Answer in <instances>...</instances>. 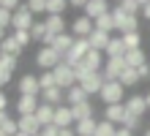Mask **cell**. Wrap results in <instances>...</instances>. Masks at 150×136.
Here are the masks:
<instances>
[{
	"label": "cell",
	"instance_id": "f5cc1de1",
	"mask_svg": "<svg viewBox=\"0 0 150 136\" xmlns=\"http://www.w3.org/2000/svg\"><path fill=\"white\" fill-rule=\"evenodd\" d=\"M145 136H150V128H147V131H145Z\"/></svg>",
	"mask_w": 150,
	"mask_h": 136
},
{
	"label": "cell",
	"instance_id": "5b68a950",
	"mask_svg": "<svg viewBox=\"0 0 150 136\" xmlns=\"http://www.w3.org/2000/svg\"><path fill=\"white\" fill-rule=\"evenodd\" d=\"M87 52H90V44H87V38H76L74 47H71V52L63 54V63H66V66H71V68H76Z\"/></svg>",
	"mask_w": 150,
	"mask_h": 136
},
{
	"label": "cell",
	"instance_id": "8d00e7d4",
	"mask_svg": "<svg viewBox=\"0 0 150 136\" xmlns=\"http://www.w3.org/2000/svg\"><path fill=\"white\" fill-rule=\"evenodd\" d=\"M11 35H14V41H16V44H19V47H22V49H25V47H28V44L33 41V38H30V30H14Z\"/></svg>",
	"mask_w": 150,
	"mask_h": 136
},
{
	"label": "cell",
	"instance_id": "ffe728a7",
	"mask_svg": "<svg viewBox=\"0 0 150 136\" xmlns=\"http://www.w3.org/2000/svg\"><path fill=\"white\" fill-rule=\"evenodd\" d=\"M74 41H76V35H71V33H63V35H57V38H55L52 49H55L57 54H68V52H71V47H74Z\"/></svg>",
	"mask_w": 150,
	"mask_h": 136
},
{
	"label": "cell",
	"instance_id": "2e32d148",
	"mask_svg": "<svg viewBox=\"0 0 150 136\" xmlns=\"http://www.w3.org/2000/svg\"><path fill=\"white\" fill-rule=\"evenodd\" d=\"M41 101L49 104V106H63V104H66V90H60V87H47V90H41Z\"/></svg>",
	"mask_w": 150,
	"mask_h": 136
},
{
	"label": "cell",
	"instance_id": "cb8c5ba5",
	"mask_svg": "<svg viewBox=\"0 0 150 136\" xmlns=\"http://www.w3.org/2000/svg\"><path fill=\"white\" fill-rule=\"evenodd\" d=\"M96 128H98V120L96 117H87V120H79L74 125L76 136H96Z\"/></svg>",
	"mask_w": 150,
	"mask_h": 136
},
{
	"label": "cell",
	"instance_id": "836d02e7",
	"mask_svg": "<svg viewBox=\"0 0 150 136\" xmlns=\"http://www.w3.org/2000/svg\"><path fill=\"white\" fill-rule=\"evenodd\" d=\"M38 85H41V90H47V87H57V82H55V71H41V74H38Z\"/></svg>",
	"mask_w": 150,
	"mask_h": 136
},
{
	"label": "cell",
	"instance_id": "8fae6325",
	"mask_svg": "<svg viewBox=\"0 0 150 136\" xmlns=\"http://www.w3.org/2000/svg\"><path fill=\"white\" fill-rule=\"evenodd\" d=\"M93 30H96V25H93L90 16H85V14H79L76 19L71 22V35H76V38H87Z\"/></svg>",
	"mask_w": 150,
	"mask_h": 136
},
{
	"label": "cell",
	"instance_id": "b9f144b4",
	"mask_svg": "<svg viewBox=\"0 0 150 136\" xmlns=\"http://www.w3.org/2000/svg\"><path fill=\"white\" fill-rule=\"evenodd\" d=\"M0 6H3V8H8V11H16V8H19L22 3H19V0H3Z\"/></svg>",
	"mask_w": 150,
	"mask_h": 136
},
{
	"label": "cell",
	"instance_id": "ac0fdd59",
	"mask_svg": "<svg viewBox=\"0 0 150 136\" xmlns=\"http://www.w3.org/2000/svg\"><path fill=\"white\" fill-rule=\"evenodd\" d=\"M126 104H112L104 109V120H109L112 125H123V120H126Z\"/></svg>",
	"mask_w": 150,
	"mask_h": 136
},
{
	"label": "cell",
	"instance_id": "e0dca14e",
	"mask_svg": "<svg viewBox=\"0 0 150 136\" xmlns=\"http://www.w3.org/2000/svg\"><path fill=\"white\" fill-rule=\"evenodd\" d=\"M55 125L57 128H74V114H71V106L68 104L55 106Z\"/></svg>",
	"mask_w": 150,
	"mask_h": 136
},
{
	"label": "cell",
	"instance_id": "7402d4cb",
	"mask_svg": "<svg viewBox=\"0 0 150 136\" xmlns=\"http://www.w3.org/2000/svg\"><path fill=\"white\" fill-rule=\"evenodd\" d=\"M36 120L41 123V128L44 125H52L55 123V106H49V104H38V109H36Z\"/></svg>",
	"mask_w": 150,
	"mask_h": 136
},
{
	"label": "cell",
	"instance_id": "816d5d0a",
	"mask_svg": "<svg viewBox=\"0 0 150 136\" xmlns=\"http://www.w3.org/2000/svg\"><path fill=\"white\" fill-rule=\"evenodd\" d=\"M14 136H28V133H22V131H19V133H14Z\"/></svg>",
	"mask_w": 150,
	"mask_h": 136
},
{
	"label": "cell",
	"instance_id": "f546056e",
	"mask_svg": "<svg viewBox=\"0 0 150 136\" xmlns=\"http://www.w3.org/2000/svg\"><path fill=\"white\" fill-rule=\"evenodd\" d=\"M93 25H96V30H104V33H115V19H112V11H109V14H104V16H98V19H96Z\"/></svg>",
	"mask_w": 150,
	"mask_h": 136
},
{
	"label": "cell",
	"instance_id": "f907efd6",
	"mask_svg": "<svg viewBox=\"0 0 150 136\" xmlns=\"http://www.w3.org/2000/svg\"><path fill=\"white\" fill-rule=\"evenodd\" d=\"M145 98H147V109H150V93H147V95H145Z\"/></svg>",
	"mask_w": 150,
	"mask_h": 136
},
{
	"label": "cell",
	"instance_id": "f1b7e54d",
	"mask_svg": "<svg viewBox=\"0 0 150 136\" xmlns=\"http://www.w3.org/2000/svg\"><path fill=\"white\" fill-rule=\"evenodd\" d=\"M0 52H3V54H14V57H16V54H22V47L14 41V35H8V38H3V44H0Z\"/></svg>",
	"mask_w": 150,
	"mask_h": 136
},
{
	"label": "cell",
	"instance_id": "9f6ffc18",
	"mask_svg": "<svg viewBox=\"0 0 150 136\" xmlns=\"http://www.w3.org/2000/svg\"><path fill=\"white\" fill-rule=\"evenodd\" d=\"M0 44H3V38H0Z\"/></svg>",
	"mask_w": 150,
	"mask_h": 136
},
{
	"label": "cell",
	"instance_id": "484cf974",
	"mask_svg": "<svg viewBox=\"0 0 150 136\" xmlns=\"http://www.w3.org/2000/svg\"><path fill=\"white\" fill-rule=\"evenodd\" d=\"M71 114H74V125H76L79 120H87V117H93V106H90V101L71 106Z\"/></svg>",
	"mask_w": 150,
	"mask_h": 136
},
{
	"label": "cell",
	"instance_id": "4fadbf2b",
	"mask_svg": "<svg viewBox=\"0 0 150 136\" xmlns=\"http://www.w3.org/2000/svg\"><path fill=\"white\" fill-rule=\"evenodd\" d=\"M109 11H112V8H109V3H107V0H90V3L82 8V14H85V16H90L93 22L98 19V16L109 14Z\"/></svg>",
	"mask_w": 150,
	"mask_h": 136
},
{
	"label": "cell",
	"instance_id": "7c38bea8",
	"mask_svg": "<svg viewBox=\"0 0 150 136\" xmlns=\"http://www.w3.org/2000/svg\"><path fill=\"white\" fill-rule=\"evenodd\" d=\"M109 41H112V33H104V30H93L87 35V44H90L93 52H107Z\"/></svg>",
	"mask_w": 150,
	"mask_h": 136
},
{
	"label": "cell",
	"instance_id": "1f68e13d",
	"mask_svg": "<svg viewBox=\"0 0 150 136\" xmlns=\"http://www.w3.org/2000/svg\"><path fill=\"white\" fill-rule=\"evenodd\" d=\"M123 44H126V49H142V33H128V35H120Z\"/></svg>",
	"mask_w": 150,
	"mask_h": 136
},
{
	"label": "cell",
	"instance_id": "277c9868",
	"mask_svg": "<svg viewBox=\"0 0 150 136\" xmlns=\"http://www.w3.org/2000/svg\"><path fill=\"white\" fill-rule=\"evenodd\" d=\"M33 25H36V14H33L30 8L22 3V6H19V8L14 11V19H11V30H30Z\"/></svg>",
	"mask_w": 150,
	"mask_h": 136
},
{
	"label": "cell",
	"instance_id": "3957f363",
	"mask_svg": "<svg viewBox=\"0 0 150 136\" xmlns=\"http://www.w3.org/2000/svg\"><path fill=\"white\" fill-rule=\"evenodd\" d=\"M60 63H63V54H57L52 47H41V49L36 52V66H38L41 71H55Z\"/></svg>",
	"mask_w": 150,
	"mask_h": 136
},
{
	"label": "cell",
	"instance_id": "44dd1931",
	"mask_svg": "<svg viewBox=\"0 0 150 136\" xmlns=\"http://www.w3.org/2000/svg\"><path fill=\"white\" fill-rule=\"evenodd\" d=\"M44 25H47V33H49V35H63V33H66V19H63V16L49 14L47 19H44Z\"/></svg>",
	"mask_w": 150,
	"mask_h": 136
},
{
	"label": "cell",
	"instance_id": "6da1fadb",
	"mask_svg": "<svg viewBox=\"0 0 150 136\" xmlns=\"http://www.w3.org/2000/svg\"><path fill=\"white\" fill-rule=\"evenodd\" d=\"M112 19H115V33L117 35H128V33H139V16H128L123 14L120 6L112 8Z\"/></svg>",
	"mask_w": 150,
	"mask_h": 136
},
{
	"label": "cell",
	"instance_id": "52a82bcc",
	"mask_svg": "<svg viewBox=\"0 0 150 136\" xmlns=\"http://www.w3.org/2000/svg\"><path fill=\"white\" fill-rule=\"evenodd\" d=\"M55 82L60 90H71L76 85V71L71 66H66V63H60V66L55 68Z\"/></svg>",
	"mask_w": 150,
	"mask_h": 136
},
{
	"label": "cell",
	"instance_id": "4dcf8cb0",
	"mask_svg": "<svg viewBox=\"0 0 150 136\" xmlns=\"http://www.w3.org/2000/svg\"><path fill=\"white\" fill-rule=\"evenodd\" d=\"M66 8H68V0H47V16H49V14L63 16Z\"/></svg>",
	"mask_w": 150,
	"mask_h": 136
},
{
	"label": "cell",
	"instance_id": "d6a6232c",
	"mask_svg": "<svg viewBox=\"0 0 150 136\" xmlns=\"http://www.w3.org/2000/svg\"><path fill=\"white\" fill-rule=\"evenodd\" d=\"M117 6L123 8V14H128V16H139L142 14V6H139L137 0H120Z\"/></svg>",
	"mask_w": 150,
	"mask_h": 136
},
{
	"label": "cell",
	"instance_id": "8992f818",
	"mask_svg": "<svg viewBox=\"0 0 150 136\" xmlns=\"http://www.w3.org/2000/svg\"><path fill=\"white\" fill-rule=\"evenodd\" d=\"M104 82H107V79H104V74H101V71H96V74H85L82 79L76 82V85L82 87L87 95H98L101 87H104Z\"/></svg>",
	"mask_w": 150,
	"mask_h": 136
},
{
	"label": "cell",
	"instance_id": "9c48e42d",
	"mask_svg": "<svg viewBox=\"0 0 150 136\" xmlns=\"http://www.w3.org/2000/svg\"><path fill=\"white\" fill-rule=\"evenodd\" d=\"M16 90H19V95H38L41 98V85H38L36 74H22L19 82H16Z\"/></svg>",
	"mask_w": 150,
	"mask_h": 136
},
{
	"label": "cell",
	"instance_id": "c3c4849f",
	"mask_svg": "<svg viewBox=\"0 0 150 136\" xmlns=\"http://www.w3.org/2000/svg\"><path fill=\"white\" fill-rule=\"evenodd\" d=\"M142 14H145V19L150 22V3H147V6H142Z\"/></svg>",
	"mask_w": 150,
	"mask_h": 136
},
{
	"label": "cell",
	"instance_id": "9a60e30c",
	"mask_svg": "<svg viewBox=\"0 0 150 136\" xmlns=\"http://www.w3.org/2000/svg\"><path fill=\"white\" fill-rule=\"evenodd\" d=\"M16 125H19V131L28 133V136L41 133V123L36 120V114H22V117H16Z\"/></svg>",
	"mask_w": 150,
	"mask_h": 136
},
{
	"label": "cell",
	"instance_id": "60d3db41",
	"mask_svg": "<svg viewBox=\"0 0 150 136\" xmlns=\"http://www.w3.org/2000/svg\"><path fill=\"white\" fill-rule=\"evenodd\" d=\"M41 136H60V128H57L55 123H52V125H44V128H41Z\"/></svg>",
	"mask_w": 150,
	"mask_h": 136
},
{
	"label": "cell",
	"instance_id": "7bdbcfd3",
	"mask_svg": "<svg viewBox=\"0 0 150 136\" xmlns=\"http://www.w3.org/2000/svg\"><path fill=\"white\" fill-rule=\"evenodd\" d=\"M137 71H139V79H145V82L150 79V66H147V63H145L142 68H137Z\"/></svg>",
	"mask_w": 150,
	"mask_h": 136
},
{
	"label": "cell",
	"instance_id": "e575fe53",
	"mask_svg": "<svg viewBox=\"0 0 150 136\" xmlns=\"http://www.w3.org/2000/svg\"><path fill=\"white\" fill-rule=\"evenodd\" d=\"M115 133H117V125H112L109 120H101L96 128V136H115Z\"/></svg>",
	"mask_w": 150,
	"mask_h": 136
},
{
	"label": "cell",
	"instance_id": "d4e9b609",
	"mask_svg": "<svg viewBox=\"0 0 150 136\" xmlns=\"http://www.w3.org/2000/svg\"><path fill=\"white\" fill-rule=\"evenodd\" d=\"M0 131H3L6 136H14V133H19V125H16V120L8 112H0Z\"/></svg>",
	"mask_w": 150,
	"mask_h": 136
},
{
	"label": "cell",
	"instance_id": "f6af8a7d",
	"mask_svg": "<svg viewBox=\"0 0 150 136\" xmlns=\"http://www.w3.org/2000/svg\"><path fill=\"white\" fill-rule=\"evenodd\" d=\"M90 0H68V6H74V8H85Z\"/></svg>",
	"mask_w": 150,
	"mask_h": 136
},
{
	"label": "cell",
	"instance_id": "7a4b0ae2",
	"mask_svg": "<svg viewBox=\"0 0 150 136\" xmlns=\"http://www.w3.org/2000/svg\"><path fill=\"white\" fill-rule=\"evenodd\" d=\"M101 101L107 104V106H112V104H123L126 101V87L120 85V82H104V87H101Z\"/></svg>",
	"mask_w": 150,
	"mask_h": 136
},
{
	"label": "cell",
	"instance_id": "f35d334b",
	"mask_svg": "<svg viewBox=\"0 0 150 136\" xmlns=\"http://www.w3.org/2000/svg\"><path fill=\"white\" fill-rule=\"evenodd\" d=\"M11 19H14V11H8V8L0 6V30H8V27H11Z\"/></svg>",
	"mask_w": 150,
	"mask_h": 136
},
{
	"label": "cell",
	"instance_id": "5bb4252c",
	"mask_svg": "<svg viewBox=\"0 0 150 136\" xmlns=\"http://www.w3.org/2000/svg\"><path fill=\"white\" fill-rule=\"evenodd\" d=\"M38 95H19L16 98V114H36V109H38Z\"/></svg>",
	"mask_w": 150,
	"mask_h": 136
},
{
	"label": "cell",
	"instance_id": "4316f807",
	"mask_svg": "<svg viewBox=\"0 0 150 136\" xmlns=\"http://www.w3.org/2000/svg\"><path fill=\"white\" fill-rule=\"evenodd\" d=\"M126 66H128V68H142V66H145V52H142V49L126 52Z\"/></svg>",
	"mask_w": 150,
	"mask_h": 136
},
{
	"label": "cell",
	"instance_id": "681fc988",
	"mask_svg": "<svg viewBox=\"0 0 150 136\" xmlns=\"http://www.w3.org/2000/svg\"><path fill=\"white\" fill-rule=\"evenodd\" d=\"M137 3H139V6H147V3H150V0H137Z\"/></svg>",
	"mask_w": 150,
	"mask_h": 136
},
{
	"label": "cell",
	"instance_id": "ee69618b",
	"mask_svg": "<svg viewBox=\"0 0 150 136\" xmlns=\"http://www.w3.org/2000/svg\"><path fill=\"white\" fill-rule=\"evenodd\" d=\"M0 112H8V95L0 93Z\"/></svg>",
	"mask_w": 150,
	"mask_h": 136
},
{
	"label": "cell",
	"instance_id": "ab89813d",
	"mask_svg": "<svg viewBox=\"0 0 150 136\" xmlns=\"http://www.w3.org/2000/svg\"><path fill=\"white\" fill-rule=\"evenodd\" d=\"M123 128L137 131V128H139V117H134V114H126V120H123Z\"/></svg>",
	"mask_w": 150,
	"mask_h": 136
},
{
	"label": "cell",
	"instance_id": "ba28073f",
	"mask_svg": "<svg viewBox=\"0 0 150 136\" xmlns=\"http://www.w3.org/2000/svg\"><path fill=\"white\" fill-rule=\"evenodd\" d=\"M126 68H128V66H126V57H109L107 63H104V71H101V74H104V79H107V82H117L120 74H123Z\"/></svg>",
	"mask_w": 150,
	"mask_h": 136
},
{
	"label": "cell",
	"instance_id": "bcb514c9",
	"mask_svg": "<svg viewBox=\"0 0 150 136\" xmlns=\"http://www.w3.org/2000/svg\"><path fill=\"white\" fill-rule=\"evenodd\" d=\"M115 136H134V131H128V128H123V125H120V128H117V133H115Z\"/></svg>",
	"mask_w": 150,
	"mask_h": 136
},
{
	"label": "cell",
	"instance_id": "30bf717a",
	"mask_svg": "<svg viewBox=\"0 0 150 136\" xmlns=\"http://www.w3.org/2000/svg\"><path fill=\"white\" fill-rule=\"evenodd\" d=\"M123 104H126V112H128V114H134V117H139V120H142L145 112H147V98H145V95H139V93L128 95Z\"/></svg>",
	"mask_w": 150,
	"mask_h": 136
},
{
	"label": "cell",
	"instance_id": "d590c367",
	"mask_svg": "<svg viewBox=\"0 0 150 136\" xmlns=\"http://www.w3.org/2000/svg\"><path fill=\"white\" fill-rule=\"evenodd\" d=\"M30 38L44 44V38H47V25H44V22H36V25L30 27Z\"/></svg>",
	"mask_w": 150,
	"mask_h": 136
},
{
	"label": "cell",
	"instance_id": "db71d44e",
	"mask_svg": "<svg viewBox=\"0 0 150 136\" xmlns=\"http://www.w3.org/2000/svg\"><path fill=\"white\" fill-rule=\"evenodd\" d=\"M0 93H3V82H0Z\"/></svg>",
	"mask_w": 150,
	"mask_h": 136
},
{
	"label": "cell",
	"instance_id": "680465c9",
	"mask_svg": "<svg viewBox=\"0 0 150 136\" xmlns=\"http://www.w3.org/2000/svg\"><path fill=\"white\" fill-rule=\"evenodd\" d=\"M117 3H120V0H117Z\"/></svg>",
	"mask_w": 150,
	"mask_h": 136
},
{
	"label": "cell",
	"instance_id": "7dc6e473",
	"mask_svg": "<svg viewBox=\"0 0 150 136\" xmlns=\"http://www.w3.org/2000/svg\"><path fill=\"white\" fill-rule=\"evenodd\" d=\"M60 136H76L74 128H60Z\"/></svg>",
	"mask_w": 150,
	"mask_h": 136
},
{
	"label": "cell",
	"instance_id": "6f0895ef",
	"mask_svg": "<svg viewBox=\"0 0 150 136\" xmlns=\"http://www.w3.org/2000/svg\"><path fill=\"white\" fill-rule=\"evenodd\" d=\"M0 3H3V0H0Z\"/></svg>",
	"mask_w": 150,
	"mask_h": 136
},
{
	"label": "cell",
	"instance_id": "83f0119b",
	"mask_svg": "<svg viewBox=\"0 0 150 136\" xmlns=\"http://www.w3.org/2000/svg\"><path fill=\"white\" fill-rule=\"evenodd\" d=\"M120 85L123 87H134V85H139V82H142V79H139V71L137 68H126V71H123V74H120Z\"/></svg>",
	"mask_w": 150,
	"mask_h": 136
},
{
	"label": "cell",
	"instance_id": "74e56055",
	"mask_svg": "<svg viewBox=\"0 0 150 136\" xmlns=\"http://www.w3.org/2000/svg\"><path fill=\"white\" fill-rule=\"evenodd\" d=\"M25 6L33 14H47V0H25Z\"/></svg>",
	"mask_w": 150,
	"mask_h": 136
},
{
	"label": "cell",
	"instance_id": "11a10c76",
	"mask_svg": "<svg viewBox=\"0 0 150 136\" xmlns=\"http://www.w3.org/2000/svg\"><path fill=\"white\" fill-rule=\"evenodd\" d=\"M0 136H6V133H3V131H0Z\"/></svg>",
	"mask_w": 150,
	"mask_h": 136
},
{
	"label": "cell",
	"instance_id": "d6986e66",
	"mask_svg": "<svg viewBox=\"0 0 150 136\" xmlns=\"http://www.w3.org/2000/svg\"><path fill=\"white\" fill-rule=\"evenodd\" d=\"M126 44H123V38L120 35H112V41H109V47H107V52H104V57H126Z\"/></svg>",
	"mask_w": 150,
	"mask_h": 136
},
{
	"label": "cell",
	"instance_id": "603a6c76",
	"mask_svg": "<svg viewBox=\"0 0 150 136\" xmlns=\"http://www.w3.org/2000/svg\"><path fill=\"white\" fill-rule=\"evenodd\" d=\"M85 101H90V95H87L79 85H74L71 90H66V104L68 106H76V104H85Z\"/></svg>",
	"mask_w": 150,
	"mask_h": 136
}]
</instances>
